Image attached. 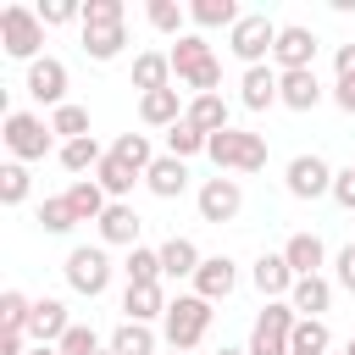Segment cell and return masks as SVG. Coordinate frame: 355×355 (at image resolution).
Returning a JSON list of instances; mask_svg holds the SVG:
<instances>
[{"label":"cell","mask_w":355,"mask_h":355,"mask_svg":"<svg viewBox=\"0 0 355 355\" xmlns=\"http://www.w3.org/2000/svg\"><path fill=\"white\" fill-rule=\"evenodd\" d=\"M333 283L355 294V239H349V244H344V250L333 255Z\"/></svg>","instance_id":"f6af8a7d"},{"label":"cell","mask_w":355,"mask_h":355,"mask_svg":"<svg viewBox=\"0 0 355 355\" xmlns=\"http://www.w3.org/2000/svg\"><path fill=\"white\" fill-rule=\"evenodd\" d=\"M294 305L288 300H261L255 311V327H250V355H288V338H294Z\"/></svg>","instance_id":"52a82bcc"},{"label":"cell","mask_w":355,"mask_h":355,"mask_svg":"<svg viewBox=\"0 0 355 355\" xmlns=\"http://www.w3.org/2000/svg\"><path fill=\"white\" fill-rule=\"evenodd\" d=\"M133 89H139V94L178 89V83H172V55H166V50H139V55H133Z\"/></svg>","instance_id":"d4e9b609"},{"label":"cell","mask_w":355,"mask_h":355,"mask_svg":"<svg viewBox=\"0 0 355 355\" xmlns=\"http://www.w3.org/2000/svg\"><path fill=\"white\" fill-rule=\"evenodd\" d=\"M139 211H133V200H111L105 205V216L94 222V233H100V244L105 250H139Z\"/></svg>","instance_id":"7c38bea8"},{"label":"cell","mask_w":355,"mask_h":355,"mask_svg":"<svg viewBox=\"0 0 355 355\" xmlns=\"http://www.w3.org/2000/svg\"><path fill=\"white\" fill-rule=\"evenodd\" d=\"M67 205H72L78 222H100L111 200H105V189H100L94 178H72V183H67Z\"/></svg>","instance_id":"4316f807"},{"label":"cell","mask_w":355,"mask_h":355,"mask_svg":"<svg viewBox=\"0 0 355 355\" xmlns=\"http://www.w3.org/2000/svg\"><path fill=\"white\" fill-rule=\"evenodd\" d=\"M288 355H333V333H327V322L300 316V322H294V338H288Z\"/></svg>","instance_id":"1f68e13d"},{"label":"cell","mask_w":355,"mask_h":355,"mask_svg":"<svg viewBox=\"0 0 355 355\" xmlns=\"http://www.w3.org/2000/svg\"><path fill=\"white\" fill-rule=\"evenodd\" d=\"M39 227H44V233H55V239L78 227V216H72L67 194H44V205H39Z\"/></svg>","instance_id":"b9f144b4"},{"label":"cell","mask_w":355,"mask_h":355,"mask_svg":"<svg viewBox=\"0 0 355 355\" xmlns=\"http://www.w3.org/2000/svg\"><path fill=\"white\" fill-rule=\"evenodd\" d=\"M28 194H33V172L22 161H6L0 166V205H22Z\"/></svg>","instance_id":"f35d334b"},{"label":"cell","mask_w":355,"mask_h":355,"mask_svg":"<svg viewBox=\"0 0 355 355\" xmlns=\"http://www.w3.org/2000/svg\"><path fill=\"white\" fill-rule=\"evenodd\" d=\"M122 277H128V283H166V277H161V250H150V244L128 250V261H122Z\"/></svg>","instance_id":"74e56055"},{"label":"cell","mask_w":355,"mask_h":355,"mask_svg":"<svg viewBox=\"0 0 355 355\" xmlns=\"http://www.w3.org/2000/svg\"><path fill=\"white\" fill-rule=\"evenodd\" d=\"M61 277H67V288H72V294L100 300V294L111 288V277H116L111 250H105V244H72V250H67V261H61Z\"/></svg>","instance_id":"7a4b0ae2"},{"label":"cell","mask_w":355,"mask_h":355,"mask_svg":"<svg viewBox=\"0 0 355 355\" xmlns=\"http://www.w3.org/2000/svg\"><path fill=\"white\" fill-rule=\"evenodd\" d=\"M288 305H294V316H316V322H327V305H333V277H327V272L300 277V283H294V294H288Z\"/></svg>","instance_id":"cb8c5ba5"},{"label":"cell","mask_w":355,"mask_h":355,"mask_svg":"<svg viewBox=\"0 0 355 355\" xmlns=\"http://www.w3.org/2000/svg\"><path fill=\"white\" fill-rule=\"evenodd\" d=\"M28 355H61V349H55V344H33Z\"/></svg>","instance_id":"816d5d0a"},{"label":"cell","mask_w":355,"mask_h":355,"mask_svg":"<svg viewBox=\"0 0 355 355\" xmlns=\"http://www.w3.org/2000/svg\"><path fill=\"white\" fill-rule=\"evenodd\" d=\"M105 344H111L116 355H161V333H155V327H144V322H122Z\"/></svg>","instance_id":"f1b7e54d"},{"label":"cell","mask_w":355,"mask_h":355,"mask_svg":"<svg viewBox=\"0 0 355 355\" xmlns=\"http://www.w3.org/2000/svg\"><path fill=\"white\" fill-rule=\"evenodd\" d=\"M0 50L11 55V61H39V50H44V22H39V11L33 6H6L0 11Z\"/></svg>","instance_id":"8992f818"},{"label":"cell","mask_w":355,"mask_h":355,"mask_svg":"<svg viewBox=\"0 0 355 355\" xmlns=\"http://www.w3.org/2000/svg\"><path fill=\"white\" fill-rule=\"evenodd\" d=\"M344 355H355V333H349V344H344Z\"/></svg>","instance_id":"f5cc1de1"},{"label":"cell","mask_w":355,"mask_h":355,"mask_svg":"<svg viewBox=\"0 0 355 355\" xmlns=\"http://www.w3.org/2000/svg\"><path fill=\"white\" fill-rule=\"evenodd\" d=\"M183 116H189L200 133H222V128H233V116H227V100H222V94H194Z\"/></svg>","instance_id":"4dcf8cb0"},{"label":"cell","mask_w":355,"mask_h":355,"mask_svg":"<svg viewBox=\"0 0 355 355\" xmlns=\"http://www.w3.org/2000/svg\"><path fill=\"white\" fill-rule=\"evenodd\" d=\"M55 349H61V355H100L105 344H100V333H94V327H83V322H72V327H67V338H61Z\"/></svg>","instance_id":"ee69618b"},{"label":"cell","mask_w":355,"mask_h":355,"mask_svg":"<svg viewBox=\"0 0 355 355\" xmlns=\"http://www.w3.org/2000/svg\"><path fill=\"white\" fill-rule=\"evenodd\" d=\"M211 300H200V294H172V305H166V316H161V344L166 349H200L205 344V333H211Z\"/></svg>","instance_id":"6da1fadb"},{"label":"cell","mask_w":355,"mask_h":355,"mask_svg":"<svg viewBox=\"0 0 355 355\" xmlns=\"http://www.w3.org/2000/svg\"><path fill=\"white\" fill-rule=\"evenodd\" d=\"M239 105L244 111H272L277 105V67H244L239 72Z\"/></svg>","instance_id":"ffe728a7"},{"label":"cell","mask_w":355,"mask_h":355,"mask_svg":"<svg viewBox=\"0 0 355 355\" xmlns=\"http://www.w3.org/2000/svg\"><path fill=\"white\" fill-rule=\"evenodd\" d=\"M250 283L261 288V300H288L300 277L288 272V261H283V250H277V255H272V250H261V255H255V266H250Z\"/></svg>","instance_id":"2e32d148"},{"label":"cell","mask_w":355,"mask_h":355,"mask_svg":"<svg viewBox=\"0 0 355 355\" xmlns=\"http://www.w3.org/2000/svg\"><path fill=\"white\" fill-rule=\"evenodd\" d=\"M144 189L155 194V200H178L183 189H189V161H178V155H155L150 161V172H144Z\"/></svg>","instance_id":"44dd1931"},{"label":"cell","mask_w":355,"mask_h":355,"mask_svg":"<svg viewBox=\"0 0 355 355\" xmlns=\"http://www.w3.org/2000/svg\"><path fill=\"white\" fill-rule=\"evenodd\" d=\"M128 50V28H83V55L89 61H116Z\"/></svg>","instance_id":"836d02e7"},{"label":"cell","mask_w":355,"mask_h":355,"mask_svg":"<svg viewBox=\"0 0 355 355\" xmlns=\"http://www.w3.org/2000/svg\"><path fill=\"white\" fill-rule=\"evenodd\" d=\"M327 94H333V105H338L344 116H355V78H333Z\"/></svg>","instance_id":"7dc6e473"},{"label":"cell","mask_w":355,"mask_h":355,"mask_svg":"<svg viewBox=\"0 0 355 355\" xmlns=\"http://www.w3.org/2000/svg\"><path fill=\"white\" fill-rule=\"evenodd\" d=\"M244 11H239V0H189V22H194V33H205V28H233Z\"/></svg>","instance_id":"f546056e"},{"label":"cell","mask_w":355,"mask_h":355,"mask_svg":"<svg viewBox=\"0 0 355 355\" xmlns=\"http://www.w3.org/2000/svg\"><path fill=\"white\" fill-rule=\"evenodd\" d=\"M166 283H128L122 288V322H144V327H155L161 316H166Z\"/></svg>","instance_id":"4fadbf2b"},{"label":"cell","mask_w":355,"mask_h":355,"mask_svg":"<svg viewBox=\"0 0 355 355\" xmlns=\"http://www.w3.org/2000/svg\"><path fill=\"white\" fill-rule=\"evenodd\" d=\"M33 11H39V22H44V28L83 22V0H44V6H33Z\"/></svg>","instance_id":"7bdbcfd3"},{"label":"cell","mask_w":355,"mask_h":355,"mask_svg":"<svg viewBox=\"0 0 355 355\" xmlns=\"http://www.w3.org/2000/svg\"><path fill=\"white\" fill-rule=\"evenodd\" d=\"M327 200H338L344 211H355V166H338V172H333V194H327Z\"/></svg>","instance_id":"bcb514c9"},{"label":"cell","mask_w":355,"mask_h":355,"mask_svg":"<svg viewBox=\"0 0 355 355\" xmlns=\"http://www.w3.org/2000/svg\"><path fill=\"white\" fill-rule=\"evenodd\" d=\"M194 205H200V222L222 227V222H233V216L244 211V183L227 178V172H216V178H205V183L194 189Z\"/></svg>","instance_id":"ba28073f"},{"label":"cell","mask_w":355,"mask_h":355,"mask_svg":"<svg viewBox=\"0 0 355 355\" xmlns=\"http://www.w3.org/2000/svg\"><path fill=\"white\" fill-rule=\"evenodd\" d=\"M28 333H0V355H28Z\"/></svg>","instance_id":"681fc988"},{"label":"cell","mask_w":355,"mask_h":355,"mask_svg":"<svg viewBox=\"0 0 355 355\" xmlns=\"http://www.w3.org/2000/svg\"><path fill=\"white\" fill-rule=\"evenodd\" d=\"M78 28H128V6L122 0H83V22Z\"/></svg>","instance_id":"60d3db41"},{"label":"cell","mask_w":355,"mask_h":355,"mask_svg":"<svg viewBox=\"0 0 355 355\" xmlns=\"http://www.w3.org/2000/svg\"><path fill=\"white\" fill-rule=\"evenodd\" d=\"M28 316H33V300L22 288H6L0 294V333H28Z\"/></svg>","instance_id":"ab89813d"},{"label":"cell","mask_w":355,"mask_h":355,"mask_svg":"<svg viewBox=\"0 0 355 355\" xmlns=\"http://www.w3.org/2000/svg\"><path fill=\"white\" fill-rule=\"evenodd\" d=\"M111 155H116V161H128L133 172H150L155 144H150V133H116V139H111Z\"/></svg>","instance_id":"d590c367"},{"label":"cell","mask_w":355,"mask_h":355,"mask_svg":"<svg viewBox=\"0 0 355 355\" xmlns=\"http://www.w3.org/2000/svg\"><path fill=\"white\" fill-rule=\"evenodd\" d=\"M22 89H28V100H39L44 111H61V105H67V89H72V72H67V61H55V55H39V61L28 67Z\"/></svg>","instance_id":"9c48e42d"},{"label":"cell","mask_w":355,"mask_h":355,"mask_svg":"<svg viewBox=\"0 0 355 355\" xmlns=\"http://www.w3.org/2000/svg\"><path fill=\"white\" fill-rule=\"evenodd\" d=\"M55 155H61V166H67L72 178H94V166L105 161V144L89 133V139H72V144H61Z\"/></svg>","instance_id":"83f0119b"},{"label":"cell","mask_w":355,"mask_h":355,"mask_svg":"<svg viewBox=\"0 0 355 355\" xmlns=\"http://www.w3.org/2000/svg\"><path fill=\"white\" fill-rule=\"evenodd\" d=\"M233 288H239V261H233V255H205L200 272H194V294L216 305V300H227Z\"/></svg>","instance_id":"9a60e30c"},{"label":"cell","mask_w":355,"mask_h":355,"mask_svg":"<svg viewBox=\"0 0 355 355\" xmlns=\"http://www.w3.org/2000/svg\"><path fill=\"white\" fill-rule=\"evenodd\" d=\"M166 55H172V78H178V83H189L194 72H205V67L216 61V50H211L205 33H183V39H172Z\"/></svg>","instance_id":"e0dca14e"},{"label":"cell","mask_w":355,"mask_h":355,"mask_svg":"<svg viewBox=\"0 0 355 355\" xmlns=\"http://www.w3.org/2000/svg\"><path fill=\"white\" fill-rule=\"evenodd\" d=\"M333 72H338V78H355V39L333 50Z\"/></svg>","instance_id":"c3c4849f"},{"label":"cell","mask_w":355,"mask_h":355,"mask_svg":"<svg viewBox=\"0 0 355 355\" xmlns=\"http://www.w3.org/2000/svg\"><path fill=\"white\" fill-rule=\"evenodd\" d=\"M349 166H355V161H349Z\"/></svg>","instance_id":"11a10c76"},{"label":"cell","mask_w":355,"mask_h":355,"mask_svg":"<svg viewBox=\"0 0 355 355\" xmlns=\"http://www.w3.org/2000/svg\"><path fill=\"white\" fill-rule=\"evenodd\" d=\"M283 261H288V272H294V277H316V272L327 266V244H322L316 233H288Z\"/></svg>","instance_id":"603a6c76"},{"label":"cell","mask_w":355,"mask_h":355,"mask_svg":"<svg viewBox=\"0 0 355 355\" xmlns=\"http://www.w3.org/2000/svg\"><path fill=\"white\" fill-rule=\"evenodd\" d=\"M155 250H161V277H166V283H183V277L194 283V272H200V261H205V255L194 250V239L172 233V239H166V244H155Z\"/></svg>","instance_id":"7402d4cb"},{"label":"cell","mask_w":355,"mask_h":355,"mask_svg":"<svg viewBox=\"0 0 355 355\" xmlns=\"http://www.w3.org/2000/svg\"><path fill=\"white\" fill-rule=\"evenodd\" d=\"M144 22H150L155 33H166V39H183V33H189V6H178V0H150V6H144Z\"/></svg>","instance_id":"d6a6232c"},{"label":"cell","mask_w":355,"mask_h":355,"mask_svg":"<svg viewBox=\"0 0 355 355\" xmlns=\"http://www.w3.org/2000/svg\"><path fill=\"white\" fill-rule=\"evenodd\" d=\"M211 355H250V349H239V344H222V349H211Z\"/></svg>","instance_id":"f907efd6"},{"label":"cell","mask_w":355,"mask_h":355,"mask_svg":"<svg viewBox=\"0 0 355 355\" xmlns=\"http://www.w3.org/2000/svg\"><path fill=\"white\" fill-rule=\"evenodd\" d=\"M277 28H283V22H272L266 11H244V17L227 28V50H233V61H244V67H272Z\"/></svg>","instance_id":"277c9868"},{"label":"cell","mask_w":355,"mask_h":355,"mask_svg":"<svg viewBox=\"0 0 355 355\" xmlns=\"http://www.w3.org/2000/svg\"><path fill=\"white\" fill-rule=\"evenodd\" d=\"M205 155L216 161V172H261L266 166V139L250 133V128H222V133H211Z\"/></svg>","instance_id":"5b68a950"},{"label":"cell","mask_w":355,"mask_h":355,"mask_svg":"<svg viewBox=\"0 0 355 355\" xmlns=\"http://www.w3.org/2000/svg\"><path fill=\"white\" fill-rule=\"evenodd\" d=\"M183 111H189V100H183V89H155V94H139V122L144 128H178L183 122Z\"/></svg>","instance_id":"ac0fdd59"},{"label":"cell","mask_w":355,"mask_h":355,"mask_svg":"<svg viewBox=\"0 0 355 355\" xmlns=\"http://www.w3.org/2000/svg\"><path fill=\"white\" fill-rule=\"evenodd\" d=\"M67 327H72V316H67V305L61 300H33V316H28V344H61L67 338Z\"/></svg>","instance_id":"d6986e66"},{"label":"cell","mask_w":355,"mask_h":355,"mask_svg":"<svg viewBox=\"0 0 355 355\" xmlns=\"http://www.w3.org/2000/svg\"><path fill=\"white\" fill-rule=\"evenodd\" d=\"M211 150V133H200L189 116L178 122V128H166V155H178V161H194V155H205Z\"/></svg>","instance_id":"e575fe53"},{"label":"cell","mask_w":355,"mask_h":355,"mask_svg":"<svg viewBox=\"0 0 355 355\" xmlns=\"http://www.w3.org/2000/svg\"><path fill=\"white\" fill-rule=\"evenodd\" d=\"M166 355H189V349H166Z\"/></svg>","instance_id":"db71d44e"},{"label":"cell","mask_w":355,"mask_h":355,"mask_svg":"<svg viewBox=\"0 0 355 355\" xmlns=\"http://www.w3.org/2000/svg\"><path fill=\"white\" fill-rule=\"evenodd\" d=\"M283 189H288L294 200H322V194H333V166H327L316 150H305V155H294V161L283 166Z\"/></svg>","instance_id":"30bf717a"},{"label":"cell","mask_w":355,"mask_h":355,"mask_svg":"<svg viewBox=\"0 0 355 355\" xmlns=\"http://www.w3.org/2000/svg\"><path fill=\"white\" fill-rule=\"evenodd\" d=\"M322 100H327V89H322L316 67H305V72H277V105H288V111H316Z\"/></svg>","instance_id":"5bb4252c"},{"label":"cell","mask_w":355,"mask_h":355,"mask_svg":"<svg viewBox=\"0 0 355 355\" xmlns=\"http://www.w3.org/2000/svg\"><path fill=\"white\" fill-rule=\"evenodd\" d=\"M50 133H55L61 144H72V139H89V111H83L78 100H67L61 111H50Z\"/></svg>","instance_id":"8d00e7d4"},{"label":"cell","mask_w":355,"mask_h":355,"mask_svg":"<svg viewBox=\"0 0 355 355\" xmlns=\"http://www.w3.org/2000/svg\"><path fill=\"white\" fill-rule=\"evenodd\" d=\"M0 139H6L11 161H22V166H28V161H44L50 150H61L55 133H50V116H39V111H6Z\"/></svg>","instance_id":"3957f363"},{"label":"cell","mask_w":355,"mask_h":355,"mask_svg":"<svg viewBox=\"0 0 355 355\" xmlns=\"http://www.w3.org/2000/svg\"><path fill=\"white\" fill-rule=\"evenodd\" d=\"M94 183L105 189V200H128V194H133V183H144V172H133L128 161H116V155L105 150V161L94 166Z\"/></svg>","instance_id":"484cf974"},{"label":"cell","mask_w":355,"mask_h":355,"mask_svg":"<svg viewBox=\"0 0 355 355\" xmlns=\"http://www.w3.org/2000/svg\"><path fill=\"white\" fill-rule=\"evenodd\" d=\"M316 50H322V39H316L305 22H283V28H277L272 67H277V72H305V67H316Z\"/></svg>","instance_id":"8fae6325"}]
</instances>
